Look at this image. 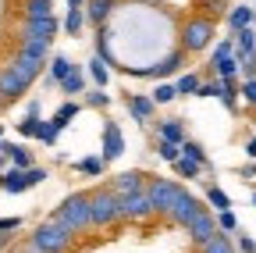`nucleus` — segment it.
Instances as JSON below:
<instances>
[{"mask_svg": "<svg viewBox=\"0 0 256 253\" xmlns=\"http://www.w3.org/2000/svg\"><path fill=\"white\" fill-rule=\"evenodd\" d=\"M50 221H54V225H60L64 232L78 235L86 225H92V214H89V196H86V193L68 196V200H64V203L50 214Z\"/></svg>", "mask_w": 256, "mask_h": 253, "instance_id": "f257e3e1", "label": "nucleus"}, {"mask_svg": "<svg viewBox=\"0 0 256 253\" xmlns=\"http://www.w3.org/2000/svg\"><path fill=\"white\" fill-rule=\"evenodd\" d=\"M210 40H214V18H192V22H185V29H182V50L185 54L206 50Z\"/></svg>", "mask_w": 256, "mask_h": 253, "instance_id": "f03ea898", "label": "nucleus"}, {"mask_svg": "<svg viewBox=\"0 0 256 253\" xmlns=\"http://www.w3.org/2000/svg\"><path fill=\"white\" fill-rule=\"evenodd\" d=\"M182 193H185V189H182L178 182H171V178H150V182H146V196H150L153 210H164V214L178 203Z\"/></svg>", "mask_w": 256, "mask_h": 253, "instance_id": "7ed1b4c3", "label": "nucleus"}, {"mask_svg": "<svg viewBox=\"0 0 256 253\" xmlns=\"http://www.w3.org/2000/svg\"><path fill=\"white\" fill-rule=\"evenodd\" d=\"M89 214H92V225H110V221L121 217V200L110 189H96L89 196Z\"/></svg>", "mask_w": 256, "mask_h": 253, "instance_id": "20e7f679", "label": "nucleus"}, {"mask_svg": "<svg viewBox=\"0 0 256 253\" xmlns=\"http://www.w3.org/2000/svg\"><path fill=\"white\" fill-rule=\"evenodd\" d=\"M32 242H36L43 253H64V249H68V242H72V232H64L60 225L46 221V225H40V228H36Z\"/></svg>", "mask_w": 256, "mask_h": 253, "instance_id": "39448f33", "label": "nucleus"}, {"mask_svg": "<svg viewBox=\"0 0 256 253\" xmlns=\"http://www.w3.org/2000/svg\"><path fill=\"white\" fill-rule=\"evenodd\" d=\"M185 228L192 232V239H196L200 246H206V242H210V239H214V235L220 232V228H217V217H214V214H210L206 207H200L196 214H192V221H188Z\"/></svg>", "mask_w": 256, "mask_h": 253, "instance_id": "423d86ee", "label": "nucleus"}, {"mask_svg": "<svg viewBox=\"0 0 256 253\" xmlns=\"http://www.w3.org/2000/svg\"><path fill=\"white\" fill-rule=\"evenodd\" d=\"M121 153H124V132H121V125L118 121H104V150H100L104 164L118 161Z\"/></svg>", "mask_w": 256, "mask_h": 253, "instance_id": "0eeeda50", "label": "nucleus"}, {"mask_svg": "<svg viewBox=\"0 0 256 253\" xmlns=\"http://www.w3.org/2000/svg\"><path fill=\"white\" fill-rule=\"evenodd\" d=\"M57 33H60V18H25V36L22 40H46V43H54Z\"/></svg>", "mask_w": 256, "mask_h": 253, "instance_id": "6e6552de", "label": "nucleus"}, {"mask_svg": "<svg viewBox=\"0 0 256 253\" xmlns=\"http://www.w3.org/2000/svg\"><path fill=\"white\" fill-rule=\"evenodd\" d=\"M107 189H110L118 200H121V196H132V193H146V175H139V171H124V175H118Z\"/></svg>", "mask_w": 256, "mask_h": 253, "instance_id": "1a4fd4ad", "label": "nucleus"}, {"mask_svg": "<svg viewBox=\"0 0 256 253\" xmlns=\"http://www.w3.org/2000/svg\"><path fill=\"white\" fill-rule=\"evenodd\" d=\"M124 111L132 114L139 125H146V121H153L156 104H153V97H146V93H132V97H124Z\"/></svg>", "mask_w": 256, "mask_h": 253, "instance_id": "9d476101", "label": "nucleus"}, {"mask_svg": "<svg viewBox=\"0 0 256 253\" xmlns=\"http://www.w3.org/2000/svg\"><path fill=\"white\" fill-rule=\"evenodd\" d=\"M28 86H32V82H25L14 68H4V72H0V100H14V97H22Z\"/></svg>", "mask_w": 256, "mask_h": 253, "instance_id": "9b49d317", "label": "nucleus"}, {"mask_svg": "<svg viewBox=\"0 0 256 253\" xmlns=\"http://www.w3.org/2000/svg\"><path fill=\"white\" fill-rule=\"evenodd\" d=\"M153 214V203L146 193H132V196H121V217H146Z\"/></svg>", "mask_w": 256, "mask_h": 253, "instance_id": "f8f14e48", "label": "nucleus"}, {"mask_svg": "<svg viewBox=\"0 0 256 253\" xmlns=\"http://www.w3.org/2000/svg\"><path fill=\"white\" fill-rule=\"evenodd\" d=\"M156 139H168V143L182 146V143H185V125H182V118H164V121H156Z\"/></svg>", "mask_w": 256, "mask_h": 253, "instance_id": "ddd939ff", "label": "nucleus"}, {"mask_svg": "<svg viewBox=\"0 0 256 253\" xmlns=\"http://www.w3.org/2000/svg\"><path fill=\"white\" fill-rule=\"evenodd\" d=\"M235 57H238V65H242V61H249V57H256V29H252V25L235 33Z\"/></svg>", "mask_w": 256, "mask_h": 253, "instance_id": "4468645a", "label": "nucleus"}, {"mask_svg": "<svg viewBox=\"0 0 256 253\" xmlns=\"http://www.w3.org/2000/svg\"><path fill=\"white\" fill-rule=\"evenodd\" d=\"M114 8H118L114 0H89V4H86V18H89L96 29H104V25H107V18L114 15Z\"/></svg>", "mask_w": 256, "mask_h": 253, "instance_id": "2eb2a0df", "label": "nucleus"}, {"mask_svg": "<svg viewBox=\"0 0 256 253\" xmlns=\"http://www.w3.org/2000/svg\"><path fill=\"white\" fill-rule=\"evenodd\" d=\"M4 157L11 161V168H22V171L36 168V164H32V150L25 143H4Z\"/></svg>", "mask_w": 256, "mask_h": 253, "instance_id": "dca6fc26", "label": "nucleus"}, {"mask_svg": "<svg viewBox=\"0 0 256 253\" xmlns=\"http://www.w3.org/2000/svg\"><path fill=\"white\" fill-rule=\"evenodd\" d=\"M72 68H75V61H72V57L54 54V57H50V75H46V86H60L64 79L72 75Z\"/></svg>", "mask_w": 256, "mask_h": 253, "instance_id": "f3484780", "label": "nucleus"}, {"mask_svg": "<svg viewBox=\"0 0 256 253\" xmlns=\"http://www.w3.org/2000/svg\"><path fill=\"white\" fill-rule=\"evenodd\" d=\"M228 25H232V33L256 25V8H249V4H235V8L228 11Z\"/></svg>", "mask_w": 256, "mask_h": 253, "instance_id": "a211bd4d", "label": "nucleus"}, {"mask_svg": "<svg viewBox=\"0 0 256 253\" xmlns=\"http://www.w3.org/2000/svg\"><path fill=\"white\" fill-rule=\"evenodd\" d=\"M4 193H25V189H32V178H28V171H22V168H8V175H4Z\"/></svg>", "mask_w": 256, "mask_h": 253, "instance_id": "6ab92c4d", "label": "nucleus"}, {"mask_svg": "<svg viewBox=\"0 0 256 253\" xmlns=\"http://www.w3.org/2000/svg\"><path fill=\"white\" fill-rule=\"evenodd\" d=\"M43 65H46V61H40V57H25V54H18L11 68H14V72H18L25 82H32V79H36V75L43 72Z\"/></svg>", "mask_w": 256, "mask_h": 253, "instance_id": "aec40b11", "label": "nucleus"}, {"mask_svg": "<svg viewBox=\"0 0 256 253\" xmlns=\"http://www.w3.org/2000/svg\"><path fill=\"white\" fill-rule=\"evenodd\" d=\"M238 57L232 54V57H217V61H210V72L217 75V79H238Z\"/></svg>", "mask_w": 256, "mask_h": 253, "instance_id": "412c9836", "label": "nucleus"}, {"mask_svg": "<svg viewBox=\"0 0 256 253\" xmlns=\"http://www.w3.org/2000/svg\"><path fill=\"white\" fill-rule=\"evenodd\" d=\"M217 100L235 114V111H238V100H242V97H238V79H220V97H217Z\"/></svg>", "mask_w": 256, "mask_h": 253, "instance_id": "4be33fe9", "label": "nucleus"}, {"mask_svg": "<svg viewBox=\"0 0 256 253\" xmlns=\"http://www.w3.org/2000/svg\"><path fill=\"white\" fill-rule=\"evenodd\" d=\"M72 118H78V104H75V100H64V104L54 111L50 121H54V129H57V132H64V129L72 125Z\"/></svg>", "mask_w": 256, "mask_h": 253, "instance_id": "5701e85b", "label": "nucleus"}, {"mask_svg": "<svg viewBox=\"0 0 256 253\" xmlns=\"http://www.w3.org/2000/svg\"><path fill=\"white\" fill-rule=\"evenodd\" d=\"M86 75L96 82V89H107V82H110V65H107V61H100V57H92L89 68H86Z\"/></svg>", "mask_w": 256, "mask_h": 253, "instance_id": "b1692460", "label": "nucleus"}, {"mask_svg": "<svg viewBox=\"0 0 256 253\" xmlns=\"http://www.w3.org/2000/svg\"><path fill=\"white\" fill-rule=\"evenodd\" d=\"M86 22H89L86 11H68V15L60 18V29H64V36H75V40H78L82 29H86Z\"/></svg>", "mask_w": 256, "mask_h": 253, "instance_id": "393cba45", "label": "nucleus"}, {"mask_svg": "<svg viewBox=\"0 0 256 253\" xmlns=\"http://www.w3.org/2000/svg\"><path fill=\"white\" fill-rule=\"evenodd\" d=\"M200 86H203V79H200L196 72H182V75H178V82H174L178 97H196V93H200Z\"/></svg>", "mask_w": 256, "mask_h": 253, "instance_id": "a878e982", "label": "nucleus"}, {"mask_svg": "<svg viewBox=\"0 0 256 253\" xmlns=\"http://www.w3.org/2000/svg\"><path fill=\"white\" fill-rule=\"evenodd\" d=\"M182 157H188V161L203 164V171H210V157H206L203 143H196V139H185V143H182Z\"/></svg>", "mask_w": 256, "mask_h": 253, "instance_id": "bb28decb", "label": "nucleus"}, {"mask_svg": "<svg viewBox=\"0 0 256 253\" xmlns=\"http://www.w3.org/2000/svg\"><path fill=\"white\" fill-rule=\"evenodd\" d=\"M206 203H210L217 214H220V210H232V196L224 193L220 185H214V182H206Z\"/></svg>", "mask_w": 256, "mask_h": 253, "instance_id": "cd10ccee", "label": "nucleus"}, {"mask_svg": "<svg viewBox=\"0 0 256 253\" xmlns=\"http://www.w3.org/2000/svg\"><path fill=\"white\" fill-rule=\"evenodd\" d=\"M60 89L68 93V97H82V93H86V72L75 65V68H72V75L60 82Z\"/></svg>", "mask_w": 256, "mask_h": 253, "instance_id": "c85d7f7f", "label": "nucleus"}, {"mask_svg": "<svg viewBox=\"0 0 256 253\" xmlns=\"http://www.w3.org/2000/svg\"><path fill=\"white\" fill-rule=\"evenodd\" d=\"M171 168H174V175H178V178H192V182H196V178L203 175V164L188 161V157H178V161H174Z\"/></svg>", "mask_w": 256, "mask_h": 253, "instance_id": "c756f323", "label": "nucleus"}, {"mask_svg": "<svg viewBox=\"0 0 256 253\" xmlns=\"http://www.w3.org/2000/svg\"><path fill=\"white\" fill-rule=\"evenodd\" d=\"M150 97H153L156 107H164V104H174L178 100V89H174V82H156V89L150 93Z\"/></svg>", "mask_w": 256, "mask_h": 253, "instance_id": "7c9ffc66", "label": "nucleus"}, {"mask_svg": "<svg viewBox=\"0 0 256 253\" xmlns=\"http://www.w3.org/2000/svg\"><path fill=\"white\" fill-rule=\"evenodd\" d=\"M25 18H54V0H25Z\"/></svg>", "mask_w": 256, "mask_h": 253, "instance_id": "2f4dec72", "label": "nucleus"}, {"mask_svg": "<svg viewBox=\"0 0 256 253\" xmlns=\"http://www.w3.org/2000/svg\"><path fill=\"white\" fill-rule=\"evenodd\" d=\"M203 253H238L235 249V242H232V235H224V232H217L206 246H203Z\"/></svg>", "mask_w": 256, "mask_h": 253, "instance_id": "473e14b6", "label": "nucleus"}, {"mask_svg": "<svg viewBox=\"0 0 256 253\" xmlns=\"http://www.w3.org/2000/svg\"><path fill=\"white\" fill-rule=\"evenodd\" d=\"M22 54H25V57H40V61H46L50 43H46V40H22Z\"/></svg>", "mask_w": 256, "mask_h": 253, "instance_id": "72a5a7b5", "label": "nucleus"}, {"mask_svg": "<svg viewBox=\"0 0 256 253\" xmlns=\"http://www.w3.org/2000/svg\"><path fill=\"white\" fill-rule=\"evenodd\" d=\"M40 125H43V118H28V114H25V118L14 125V129H18L22 139H36V136H40Z\"/></svg>", "mask_w": 256, "mask_h": 253, "instance_id": "f704fd0d", "label": "nucleus"}, {"mask_svg": "<svg viewBox=\"0 0 256 253\" xmlns=\"http://www.w3.org/2000/svg\"><path fill=\"white\" fill-rule=\"evenodd\" d=\"M75 168L86 171V175H92V178H100L107 164H104V157H82V161H75Z\"/></svg>", "mask_w": 256, "mask_h": 253, "instance_id": "c9c22d12", "label": "nucleus"}, {"mask_svg": "<svg viewBox=\"0 0 256 253\" xmlns=\"http://www.w3.org/2000/svg\"><path fill=\"white\" fill-rule=\"evenodd\" d=\"M156 157H160V161H168V164H174L178 157H182V146H174L168 139H156Z\"/></svg>", "mask_w": 256, "mask_h": 253, "instance_id": "e433bc0d", "label": "nucleus"}, {"mask_svg": "<svg viewBox=\"0 0 256 253\" xmlns=\"http://www.w3.org/2000/svg\"><path fill=\"white\" fill-rule=\"evenodd\" d=\"M217 228L228 235V232H238V217H235V210H220L217 214Z\"/></svg>", "mask_w": 256, "mask_h": 253, "instance_id": "4c0bfd02", "label": "nucleus"}, {"mask_svg": "<svg viewBox=\"0 0 256 253\" xmlns=\"http://www.w3.org/2000/svg\"><path fill=\"white\" fill-rule=\"evenodd\" d=\"M86 104L89 107H110V93L107 89H86Z\"/></svg>", "mask_w": 256, "mask_h": 253, "instance_id": "58836bf2", "label": "nucleus"}, {"mask_svg": "<svg viewBox=\"0 0 256 253\" xmlns=\"http://www.w3.org/2000/svg\"><path fill=\"white\" fill-rule=\"evenodd\" d=\"M238 97H242L249 107H256V79H242V82H238Z\"/></svg>", "mask_w": 256, "mask_h": 253, "instance_id": "ea45409f", "label": "nucleus"}, {"mask_svg": "<svg viewBox=\"0 0 256 253\" xmlns=\"http://www.w3.org/2000/svg\"><path fill=\"white\" fill-rule=\"evenodd\" d=\"M57 136H60V132L54 129V121H43V125H40V136H36V139H40L43 146H54V143H57Z\"/></svg>", "mask_w": 256, "mask_h": 253, "instance_id": "a19ab883", "label": "nucleus"}, {"mask_svg": "<svg viewBox=\"0 0 256 253\" xmlns=\"http://www.w3.org/2000/svg\"><path fill=\"white\" fill-rule=\"evenodd\" d=\"M235 249H238V253H256V239L242 232V235H235Z\"/></svg>", "mask_w": 256, "mask_h": 253, "instance_id": "79ce46f5", "label": "nucleus"}, {"mask_svg": "<svg viewBox=\"0 0 256 253\" xmlns=\"http://www.w3.org/2000/svg\"><path fill=\"white\" fill-rule=\"evenodd\" d=\"M196 97H220V79H210V82H203Z\"/></svg>", "mask_w": 256, "mask_h": 253, "instance_id": "37998d69", "label": "nucleus"}, {"mask_svg": "<svg viewBox=\"0 0 256 253\" xmlns=\"http://www.w3.org/2000/svg\"><path fill=\"white\" fill-rule=\"evenodd\" d=\"M238 175H242L246 182H256V161H249V164H242V168H238Z\"/></svg>", "mask_w": 256, "mask_h": 253, "instance_id": "c03bdc74", "label": "nucleus"}, {"mask_svg": "<svg viewBox=\"0 0 256 253\" xmlns=\"http://www.w3.org/2000/svg\"><path fill=\"white\" fill-rule=\"evenodd\" d=\"M18 225H22L18 217H0V232H18Z\"/></svg>", "mask_w": 256, "mask_h": 253, "instance_id": "a18cd8bd", "label": "nucleus"}, {"mask_svg": "<svg viewBox=\"0 0 256 253\" xmlns=\"http://www.w3.org/2000/svg\"><path fill=\"white\" fill-rule=\"evenodd\" d=\"M40 111H43V104H40V100H28V107H25V114H28V118H40Z\"/></svg>", "mask_w": 256, "mask_h": 253, "instance_id": "49530a36", "label": "nucleus"}, {"mask_svg": "<svg viewBox=\"0 0 256 253\" xmlns=\"http://www.w3.org/2000/svg\"><path fill=\"white\" fill-rule=\"evenodd\" d=\"M246 157H249V161H256V136L246 139Z\"/></svg>", "mask_w": 256, "mask_h": 253, "instance_id": "de8ad7c7", "label": "nucleus"}, {"mask_svg": "<svg viewBox=\"0 0 256 253\" xmlns=\"http://www.w3.org/2000/svg\"><path fill=\"white\" fill-rule=\"evenodd\" d=\"M89 0H68V11H86Z\"/></svg>", "mask_w": 256, "mask_h": 253, "instance_id": "09e8293b", "label": "nucleus"}, {"mask_svg": "<svg viewBox=\"0 0 256 253\" xmlns=\"http://www.w3.org/2000/svg\"><path fill=\"white\" fill-rule=\"evenodd\" d=\"M0 139H4V125H0Z\"/></svg>", "mask_w": 256, "mask_h": 253, "instance_id": "8fccbe9b", "label": "nucleus"}, {"mask_svg": "<svg viewBox=\"0 0 256 253\" xmlns=\"http://www.w3.org/2000/svg\"><path fill=\"white\" fill-rule=\"evenodd\" d=\"M252 207H256V193H252Z\"/></svg>", "mask_w": 256, "mask_h": 253, "instance_id": "3c124183", "label": "nucleus"}, {"mask_svg": "<svg viewBox=\"0 0 256 253\" xmlns=\"http://www.w3.org/2000/svg\"><path fill=\"white\" fill-rule=\"evenodd\" d=\"M0 185H4V175H0Z\"/></svg>", "mask_w": 256, "mask_h": 253, "instance_id": "603ef678", "label": "nucleus"}, {"mask_svg": "<svg viewBox=\"0 0 256 253\" xmlns=\"http://www.w3.org/2000/svg\"><path fill=\"white\" fill-rule=\"evenodd\" d=\"M0 104H4V100H0Z\"/></svg>", "mask_w": 256, "mask_h": 253, "instance_id": "864d4df0", "label": "nucleus"}, {"mask_svg": "<svg viewBox=\"0 0 256 253\" xmlns=\"http://www.w3.org/2000/svg\"><path fill=\"white\" fill-rule=\"evenodd\" d=\"M18 253H22V249H18Z\"/></svg>", "mask_w": 256, "mask_h": 253, "instance_id": "5fc2aeb1", "label": "nucleus"}]
</instances>
